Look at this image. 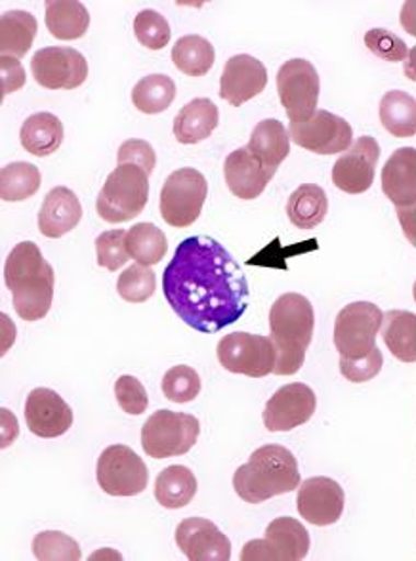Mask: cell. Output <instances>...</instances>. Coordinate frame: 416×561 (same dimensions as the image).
<instances>
[{"instance_id": "obj_34", "label": "cell", "mask_w": 416, "mask_h": 561, "mask_svg": "<svg viewBox=\"0 0 416 561\" xmlns=\"http://www.w3.org/2000/svg\"><path fill=\"white\" fill-rule=\"evenodd\" d=\"M176 98V82L169 75H148L136 82L132 90V104L146 115H157L171 107Z\"/></svg>"}, {"instance_id": "obj_36", "label": "cell", "mask_w": 416, "mask_h": 561, "mask_svg": "<svg viewBox=\"0 0 416 561\" xmlns=\"http://www.w3.org/2000/svg\"><path fill=\"white\" fill-rule=\"evenodd\" d=\"M41 172L31 163H10L0 172V197L7 203L31 199L41 187Z\"/></svg>"}, {"instance_id": "obj_23", "label": "cell", "mask_w": 416, "mask_h": 561, "mask_svg": "<svg viewBox=\"0 0 416 561\" xmlns=\"http://www.w3.org/2000/svg\"><path fill=\"white\" fill-rule=\"evenodd\" d=\"M82 220V207L79 197L71 190L58 185L46 195L38 213V229L45 237L60 239L77 228Z\"/></svg>"}, {"instance_id": "obj_46", "label": "cell", "mask_w": 416, "mask_h": 561, "mask_svg": "<svg viewBox=\"0 0 416 561\" xmlns=\"http://www.w3.org/2000/svg\"><path fill=\"white\" fill-rule=\"evenodd\" d=\"M0 82H2V98L23 89L25 84V69L20 66L18 58L2 56L0 58Z\"/></svg>"}, {"instance_id": "obj_25", "label": "cell", "mask_w": 416, "mask_h": 561, "mask_svg": "<svg viewBox=\"0 0 416 561\" xmlns=\"http://www.w3.org/2000/svg\"><path fill=\"white\" fill-rule=\"evenodd\" d=\"M63 125L53 113H35L25 118L20 133V140L27 153L37 157H48L56 153L63 144Z\"/></svg>"}, {"instance_id": "obj_42", "label": "cell", "mask_w": 416, "mask_h": 561, "mask_svg": "<svg viewBox=\"0 0 416 561\" xmlns=\"http://www.w3.org/2000/svg\"><path fill=\"white\" fill-rule=\"evenodd\" d=\"M365 45L374 56L386 59V61H405L409 58V48L402 38L386 30L367 31Z\"/></svg>"}, {"instance_id": "obj_15", "label": "cell", "mask_w": 416, "mask_h": 561, "mask_svg": "<svg viewBox=\"0 0 416 561\" xmlns=\"http://www.w3.org/2000/svg\"><path fill=\"white\" fill-rule=\"evenodd\" d=\"M35 81L48 90L79 89L89 79V64L79 50L68 46H48L31 59Z\"/></svg>"}, {"instance_id": "obj_13", "label": "cell", "mask_w": 416, "mask_h": 561, "mask_svg": "<svg viewBox=\"0 0 416 561\" xmlns=\"http://www.w3.org/2000/svg\"><path fill=\"white\" fill-rule=\"evenodd\" d=\"M310 552V535L292 517H277L266 529V539L251 540L241 550L243 561H300Z\"/></svg>"}, {"instance_id": "obj_30", "label": "cell", "mask_w": 416, "mask_h": 561, "mask_svg": "<svg viewBox=\"0 0 416 561\" xmlns=\"http://www.w3.org/2000/svg\"><path fill=\"white\" fill-rule=\"evenodd\" d=\"M197 495L195 473L187 466H169L157 476V503L169 510H180L187 506Z\"/></svg>"}, {"instance_id": "obj_35", "label": "cell", "mask_w": 416, "mask_h": 561, "mask_svg": "<svg viewBox=\"0 0 416 561\" xmlns=\"http://www.w3.org/2000/svg\"><path fill=\"white\" fill-rule=\"evenodd\" d=\"M215 46L199 35H186V37L178 38L174 50H172L174 66L189 77L207 75L210 67L215 66Z\"/></svg>"}, {"instance_id": "obj_44", "label": "cell", "mask_w": 416, "mask_h": 561, "mask_svg": "<svg viewBox=\"0 0 416 561\" xmlns=\"http://www.w3.org/2000/svg\"><path fill=\"white\" fill-rule=\"evenodd\" d=\"M382 363H384L382 352L379 347H374L371 354L365 355L361 359H344V357H340V373L349 382L361 385V382H369L379 375Z\"/></svg>"}, {"instance_id": "obj_43", "label": "cell", "mask_w": 416, "mask_h": 561, "mask_svg": "<svg viewBox=\"0 0 416 561\" xmlns=\"http://www.w3.org/2000/svg\"><path fill=\"white\" fill-rule=\"evenodd\" d=\"M115 398L119 403L120 409L128 414H143L148 409L149 398L146 388L141 386L140 380L130 375H123V377L115 382Z\"/></svg>"}, {"instance_id": "obj_40", "label": "cell", "mask_w": 416, "mask_h": 561, "mask_svg": "<svg viewBox=\"0 0 416 561\" xmlns=\"http://www.w3.org/2000/svg\"><path fill=\"white\" fill-rule=\"evenodd\" d=\"M135 35L141 46L149 50H161L171 43V25L155 10H143L136 15Z\"/></svg>"}, {"instance_id": "obj_31", "label": "cell", "mask_w": 416, "mask_h": 561, "mask_svg": "<svg viewBox=\"0 0 416 561\" xmlns=\"http://www.w3.org/2000/svg\"><path fill=\"white\" fill-rule=\"evenodd\" d=\"M327 213V193L317 184L300 185L287 203V216L298 229L317 228Z\"/></svg>"}, {"instance_id": "obj_21", "label": "cell", "mask_w": 416, "mask_h": 561, "mask_svg": "<svg viewBox=\"0 0 416 561\" xmlns=\"http://www.w3.org/2000/svg\"><path fill=\"white\" fill-rule=\"evenodd\" d=\"M25 422L35 436L53 439L68 434L73 426V411L54 390L37 388L25 401Z\"/></svg>"}, {"instance_id": "obj_4", "label": "cell", "mask_w": 416, "mask_h": 561, "mask_svg": "<svg viewBox=\"0 0 416 561\" xmlns=\"http://www.w3.org/2000/svg\"><path fill=\"white\" fill-rule=\"evenodd\" d=\"M297 457L282 445H264L254 450L246 465L233 476V489L241 501L262 504L297 491L300 485Z\"/></svg>"}, {"instance_id": "obj_16", "label": "cell", "mask_w": 416, "mask_h": 561, "mask_svg": "<svg viewBox=\"0 0 416 561\" xmlns=\"http://www.w3.org/2000/svg\"><path fill=\"white\" fill-rule=\"evenodd\" d=\"M379 159V141L371 136L357 138L333 167V184L349 195H359L371 190Z\"/></svg>"}, {"instance_id": "obj_22", "label": "cell", "mask_w": 416, "mask_h": 561, "mask_svg": "<svg viewBox=\"0 0 416 561\" xmlns=\"http://www.w3.org/2000/svg\"><path fill=\"white\" fill-rule=\"evenodd\" d=\"M277 170L268 169L246 148L235 149L223 163V176L230 192L243 201L261 197Z\"/></svg>"}, {"instance_id": "obj_9", "label": "cell", "mask_w": 416, "mask_h": 561, "mask_svg": "<svg viewBox=\"0 0 416 561\" xmlns=\"http://www.w3.org/2000/svg\"><path fill=\"white\" fill-rule=\"evenodd\" d=\"M320 75L308 59H289L277 71V94L290 123H308L317 112Z\"/></svg>"}, {"instance_id": "obj_33", "label": "cell", "mask_w": 416, "mask_h": 561, "mask_svg": "<svg viewBox=\"0 0 416 561\" xmlns=\"http://www.w3.org/2000/svg\"><path fill=\"white\" fill-rule=\"evenodd\" d=\"M127 251L140 266H155L169 251V241L155 224H136L127 231Z\"/></svg>"}, {"instance_id": "obj_39", "label": "cell", "mask_w": 416, "mask_h": 561, "mask_svg": "<svg viewBox=\"0 0 416 561\" xmlns=\"http://www.w3.org/2000/svg\"><path fill=\"white\" fill-rule=\"evenodd\" d=\"M157 277L148 266H130L117 280V293L123 300L132 304L148 302L155 295Z\"/></svg>"}, {"instance_id": "obj_45", "label": "cell", "mask_w": 416, "mask_h": 561, "mask_svg": "<svg viewBox=\"0 0 416 561\" xmlns=\"http://www.w3.org/2000/svg\"><path fill=\"white\" fill-rule=\"evenodd\" d=\"M117 163L136 164L149 176L155 170V149L151 148L146 140L132 138V140L123 141L117 153Z\"/></svg>"}, {"instance_id": "obj_14", "label": "cell", "mask_w": 416, "mask_h": 561, "mask_svg": "<svg viewBox=\"0 0 416 561\" xmlns=\"http://www.w3.org/2000/svg\"><path fill=\"white\" fill-rule=\"evenodd\" d=\"M289 134L297 146L317 156H336L354 144L348 121L327 110H317L308 123H290Z\"/></svg>"}, {"instance_id": "obj_41", "label": "cell", "mask_w": 416, "mask_h": 561, "mask_svg": "<svg viewBox=\"0 0 416 561\" xmlns=\"http://www.w3.org/2000/svg\"><path fill=\"white\" fill-rule=\"evenodd\" d=\"M125 241H127L125 229H112V231H104L102 236H97V266L105 267L107 272H117L125 266L130 259Z\"/></svg>"}, {"instance_id": "obj_38", "label": "cell", "mask_w": 416, "mask_h": 561, "mask_svg": "<svg viewBox=\"0 0 416 561\" xmlns=\"http://www.w3.org/2000/svg\"><path fill=\"white\" fill-rule=\"evenodd\" d=\"M163 393L172 403H189L201 393V377L187 365H176L163 377Z\"/></svg>"}, {"instance_id": "obj_7", "label": "cell", "mask_w": 416, "mask_h": 561, "mask_svg": "<svg viewBox=\"0 0 416 561\" xmlns=\"http://www.w3.org/2000/svg\"><path fill=\"white\" fill-rule=\"evenodd\" d=\"M208 195L207 178L199 170H174L161 190V216L172 228H189L201 216Z\"/></svg>"}, {"instance_id": "obj_20", "label": "cell", "mask_w": 416, "mask_h": 561, "mask_svg": "<svg viewBox=\"0 0 416 561\" xmlns=\"http://www.w3.org/2000/svg\"><path fill=\"white\" fill-rule=\"evenodd\" d=\"M268 84V71L261 59L239 54L228 59L220 79V98L233 107L251 102Z\"/></svg>"}, {"instance_id": "obj_17", "label": "cell", "mask_w": 416, "mask_h": 561, "mask_svg": "<svg viewBox=\"0 0 416 561\" xmlns=\"http://www.w3.org/2000/svg\"><path fill=\"white\" fill-rule=\"evenodd\" d=\"M317 398L310 386L302 382L279 388L264 409V424L269 432H290L312 419Z\"/></svg>"}, {"instance_id": "obj_24", "label": "cell", "mask_w": 416, "mask_h": 561, "mask_svg": "<svg viewBox=\"0 0 416 561\" xmlns=\"http://www.w3.org/2000/svg\"><path fill=\"white\" fill-rule=\"evenodd\" d=\"M220 121V113L208 98H197L194 102L184 105L178 115L174 118V136L180 144L194 146L199 141L210 138Z\"/></svg>"}, {"instance_id": "obj_29", "label": "cell", "mask_w": 416, "mask_h": 561, "mask_svg": "<svg viewBox=\"0 0 416 561\" xmlns=\"http://www.w3.org/2000/svg\"><path fill=\"white\" fill-rule=\"evenodd\" d=\"M37 20L25 10H10L0 18V53L23 58L37 37Z\"/></svg>"}, {"instance_id": "obj_19", "label": "cell", "mask_w": 416, "mask_h": 561, "mask_svg": "<svg viewBox=\"0 0 416 561\" xmlns=\"http://www.w3.org/2000/svg\"><path fill=\"white\" fill-rule=\"evenodd\" d=\"M176 545L189 561L231 560V542L210 519L187 517L176 529Z\"/></svg>"}, {"instance_id": "obj_37", "label": "cell", "mask_w": 416, "mask_h": 561, "mask_svg": "<svg viewBox=\"0 0 416 561\" xmlns=\"http://www.w3.org/2000/svg\"><path fill=\"white\" fill-rule=\"evenodd\" d=\"M33 556L41 561H77L81 560V548L66 533L45 531L33 539Z\"/></svg>"}, {"instance_id": "obj_3", "label": "cell", "mask_w": 416, "mask_h": 561, "mask_svg": "<svg viewBox=\"0 0 416 561\" xmlns=\"http://www.w3.org/2000/svg\"><path fill=\"white\" fill-rule=\"evenodd\" d=\"M313 327L315 313L305 296L287 293L277 298L269 310V339L277 350L274 375L290 377L302 369L305 352L312 344Z\"/></svg>"}, {"instance_id": "obj_32", "label": "cell", "mask_w": 416, "mask_h": 561, "mask_svg": "<svg viewBox=\"0 0 416 561\" xmlns=\"http://www.w3.org/2000/svg\"><path fill=\"white\" fill-rule=\"evenodd\" d=\"M380 123L395 138H411L416 134V102L415 98L392 90L380 100Z\"/></svg>"}, {"instance_id": "obj_12", "label": "cell", "mask_w": 416, "mask_h": 561, "mask_svg": "<svg viewBox=\"0 0 416 561\" xmlns=\"http://www.w3.org/2000/svg\"><path fill=\"white\" fill-rule=\"evenodd\" d=\"M382 192L394 203L402 228L416 243V149L402 148L392 153L382 169Z\"/></svg>"}, {"instance_id": "obj_5", "label": "cell", "mask_w": 416, "mask_h": 561, "mask_svg": "<svg viewBox=\"0 0 416 561\" xmlns=\"http://www.w3.org/2000/svg\"><path fill=\"white\" fill-rule=\"evenodd\" d=\"M148 199V174L136 164H119L97 195V216L107 224L128 222L141 215Z\"/></svg>"}, {"instance_id": "obj_18", "label": "cell", "mask_w": 416, "mask_h": 561, "mask_svg": "<svg viewBox=\"0 0 416 561\" xmlns=\"http://www.w3.org/2000/svg\"><path fill=\"white\" fill-rule=\"evenodd\" d=\"M298 514L317 527L335 525L344 512V491L331 478H310L302 483L297 499Z\"/></svg>"}, {"instance_id": "obj_28", "label": "cell", "mask_w": 416, "mask_h": 561, "mask_svg": "<svg viewBox=\"0 0 416 561\" xmlns=\"http://www.w3.org/2000/svg\"><path fill=\"white\" fill-rule=\"evenodd\" d=\"M380 334L388 350L403 363L416 362V316L411 311L384 313Z\"/></svg>"}, {"instance_id": "obj_27", "label": "cell", "mask_w": 416, "mask_h": 561, "mask_svg": "<svg viewBox=\"0 0 416 561\" xmlns=\"http://www.w3.org/2000/svg\"><path fill=\"white\" fill-rule=\"evenodd\" d=\"M90 14L77 0H48L46 2V30L60 41L81 38L89 31Z\"/></svg>"}, {"instance_id": "obj_10", "label": "cell", "mask_w": 416, "mask_h": 561, "mask_svg": "<svg viewBox=\"0 0 416 561\" xmlns=\"http://www.w3.org/2000/svg\"><path fill=\"white\" fill-rule=\"evenodd\" d=\"M384 313L371 302H351L338 311L335 346L344 359H361L377 347Z\"/></svg>"}, {"instance_id": "obj_26", "label": "cell", "mask_w": 416, "mask_h": 561, "mask_svg": "<svg viewBox=\"0 0 416 561\" xmlns=\"http://www.w3.org/2000/svg\"><path fill=\"white\" fill-rule=\"evenodd\" d=\"M246 149L268 169L277 170L290 153L289 133L281 121L266 118L254 128Z\"/></svg>"}, {"instance_id": "obj_1", "label": "cell", "mask_w": 416, "mask_h": 561, "mask_svg": "<svg viewBox=\"0 0 416 561\" xmlns=\"http://www.w3.org/2000/svg\"><path fill=\"white\" fill-rule=\"evenodd\" d=\"M163 293L174 313L205 334L233 325L249 308L245 272L222 244L207 236L178 244L164 267Z\"/></svg>"}, {"instance_id": "obj_11", "label": "cell", "mask_w": 416, "mask_h": 561, "mask_svg": "<svg viewBox=\"0 0 416 561\" xmlns=\"http://www.w3.org/2000/svg\"><path fill=\"white\" fill-rule=\"evenodd\" d=\"M97 485L105 495L136 496L148 488L149 470L127 445H112L97 458Z\"/></svg>"}, {"instance_id": "obj_2", "label": "cell", "mask_w": 416, "mask_h": 561, "mask_svg": "<svg viewBox=\"0 0 416 561\" xmlns=\"http://www.w3.org/2000/svg\"><path fill=\"white\" fill-rule=\"evenodd\" d=\"M4 283L12 293L14 310L23 321L48 316L54 300V270L37 244H15L4 262Z\"/></svg>"}, {"instance_id": "obj_6", "label": "cell", "mask_w": 416, "mask_h": 561, "mask_svg": "<svg viewBox=\"0 0 416 561\" xmlns=\"http://www.w3.org/2000/svg\"><path fill=\"white\" fill-rule=\"evenodd\" d=\"M201 424L194 414L157 411L141 428V447L151 458L182 457L194 449Z\"/></svg>"}, {"instance_id": "obj_8", "label": "cell", "mask_w": 416, "mask_h": 561, "mask_svg": "<svg viewBox=\"0 0 416 561\" xmlns=\"http://www.w3.org/2000/svg\"><path fill=\"white\" fill-rule=\"evenodd\" d=\"M218 362L233 375L264 378L276 370L277 350L269 336L249 333L226 334L216 347Z\"/></svg>"}]
</instances>
